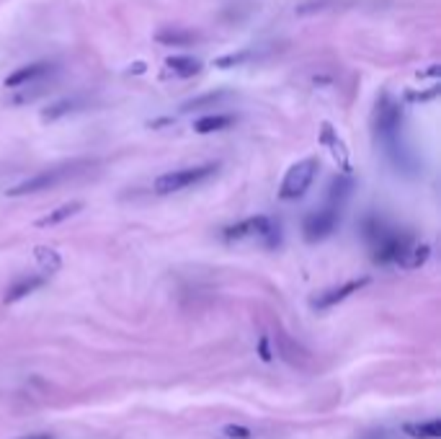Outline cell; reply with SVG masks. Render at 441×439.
Wrapping results in <instances>:
<instances>
[{
  "label": "cell",
  "instance_id": "17",
  "mask_svg": "<svg viewBox=\"0 0 441 439\" xmlns=\"http://www.w3.org/2000/svg\"><path fill=\"white\" fill-rule=\"evenodd\" d=\"M34 258H36V264L42 266L44 272H57L60 266H63V258H60V254L54 251V248H47V246H36L34 248Z\"/></svg>",
  "mask_w": 441,
  "mask_h": 439
},
{
  "label": "cell",
  "instance_id": "20",
  "mask_svg": "<svg viewBox=\"0 0 441 439\" xmlns=\"http://www.w3.org/2000/svg\"><path fill=\"white\" fill-rule=\"evenodd\" d=\"M251 52H235V55H227V57H219L217 60V67H235V65H243V63H248L251 60Z\"/></svg>",
  "mask_w": 441,
  "mask_h": 439
},
{
  "label": "cell",
  "instance_id": "24",
  "mask_svg": "<svg viewBox=\"0 0 441 439\" xmlns=\"http://www.w3.org/2000/svg\"><path fill=\"white\" fill-rule=\"evenodd\" d=\"M439 70H441L439 65H433L431 70H426V73H421V78H433V75H439Z\"/></svg>",
  "mask_w": 441,
  "mask_h": 439
},
{
  "label": "cell",
  "instance_id": "3",
  "mask_svg": "<svg viewBox=\"0 0 441 439\" xmlns=\"http://www.w3.org/2000/svg\"><path fill=\"white\" fill-rule=\"evenodd\" d=\"M317 168H320L317 158H305V160L292 165L287 171V176H284V181H281V189H279L281 199H299V197L313 186V181H315V176H317Z\"/></svg>",
  "mask_w": 441,
  "mask_h": 439
},
{
  "label": "cell",
  "instance_id": "8",
  "mask_svg": "<svg viewBox=\"0 0 441 439\" xmlns=\"http://www.w3.org/2000/svg\"><path fill=\"white\" fill-rule=\"evenodd\" d=\"M57 65L54 63H31V65H24V67H18L16 73H10L8 78H6V85L8 88H18V85H26V83H34L39 81V78H47V75L52 73Z\"/></svg>",
  "mask_w": 441,
  "mask_h": 439
},
{
  "label": "cell",
  "instance_id": "21",
  "mask_svg": "<svg viewBox=\"0 0 441 439\" xmlns=\"http://www.w3.org/2000/svg\"><path fill=\"white\" fill-rule=\"evenodd\" d=\"M222 434H225L227 439H251L253 431L248 429V426H240V424H227L225 429H222Z\"/></svg>",
  "mask_w": 441,
  "mask_h": 439
},
{
  "label": "cell",
  "instance_id": "4",
  "mask_svg": "<svg viewBox=\"0 0 441 439\" xmlns=\"http://www.w3.org/2000/svg\"><path fill=\"white\" fill-rule=\"evenodd\" d=\"M374 261L377 264H400V258L408 254V248L413 246V238L400 230H385L374 243Z\"/></svg>",
  "mask_w": 441,
  "mask_h": 439
},
{
  "label": "cell",
  "instance_id": "18",
  "mask_svg": "<svg viewBox=\"0 0 441 439\" xmlns=\"http://www.w3.org/2000/svg\"><path fill=\"white\" fill-rule=\"evenodd\" d=\"M431 256V248L426 246H410L408 248V254L400 258V266H406V269H418L421 264H426V258Z\"/></svg>",
  "mask_w": 441,
  "mask_h": 439
},
{
  "label": "cell",
  "instance_id": "22",
  "mask_svg": "<svg viewBox=\"0 0 441 439\" xmlns=\"http://www.w3.org/2000/svg\"><path fill=\"white\" fill-rule=\"evenodd\" d=\"M436 93H439V88H431V91H426V93H408V99L410 101H431Z\"/></svg>",
  "mask_w": 441,
  "mask_h": 439
},
{
  "label": "cell",
  "instance_id": "1",
  "mask_svg": "<svg viewBox=\"0 0 441 439\" xmlns=\"http://www.w3.org/2000/svg\"><path fill=\"white\" fill-rule=\"evenodd\" d=\"M85 165H90L88 160H72V163L54 165V168H47V171H39L36 176H28L21 183H16L13 189H8V197H26V194L44 192V189H54L63 181L78 176L81 171H85Z\"/></svg>",
  "mask_w": 441,
  "mask_h": 439
},
{
  "label": "cell",
  "instance_id": "15",
  "mask_svg": "<svg viewBox=\"0 0 441 439\" xmlns=\"http://www.w3.org/2000/svg\"><path fill=\"white\" fill-rule=\"evenodd\" d=\"M353 192V181L349 176H335L333 181H331V192H328V199H331V207H338L341 210V204Z\"/></svg>",
  "mask_w": 441,
  "mask_h": 439
},
{
  "label": "cell",
  "instance_id": "25",
  "mask_svg": "<svg viewBox=\"0 0 441 439\" xmlns=\"http://www.w3.org/2000/svg\"><path fill=\"white\" fill-rule=\"evenodd\" d=\"M142 70H144V65H142V63H137L135 67H129V73H142Z\"/></svg>",
  "mask_w": 441,
  "mask_h": 439
},
{
  "label": "cell",
  "instance_id": "6",
  "mask_svg": "<svg viewBox=\"0 0 441 439\" xmlns=\"http://www.w3.org/2000/svg\"><path fill=\"white\" fill-rule=\"evenodd\" d=\"M279 230V225L274 222L271 217L266 215H258V217H248L243 222H238V225H230L225 228V240H240V238H253V235H258V238H266L269 243H274V233Z\"/></svg>",
  "mask_w": 441,
  "mask_h": 439
},
{
  "label": "cell",
  "instance_id": "16",
  "mask_svg": "<svg viewBox=\"0 0 441 439\" xmlns=\"http://www.w3.org/2000/svg\"><path fill=\"white\" fill-rule=\"evenodd\" d=\"M165 65H168V70H173L178 78H191V75H199V70H201V63H199V60H194V57H183V55L168 57Z\"/></svg>",
  "mask_w": 441,
  "mask_h": 439
},
{
  "label": "cell",
  "instance_id": "23",
  "mask_svg": "<svg viewBox=\"0 0 441 439\" xmlns=\"http://www.w3.org/2000/svg\"><path fill=\"white\" fill-rule=\"evenodd\" d=\"M258 351H261V359H263V362H271V349H269V341L261 339V344H258Z\"/></svg>",
  "mask_w": 441,
  "mask_h": 439
},
{
  "label": "cell",
  "instance_id": "9",
  "mask_svg": "<svg viewBox=\"0 0 441 439\" xmlns=\"http://www.w3.org/2000/svg\"><path fill=\"white\" fill-rule=\"evenodd\" d=\"M42 284H44V276H24V279H18L16 284H10L8 290H6L3 302H6V305H13V302L24 300L26 295H31L34 290H39Z\"/></svg>",
  "mask_w": 441,
  "mask_h": 439
},
{
  "label": "cell",
  "instance_id": "14",
  "mask_svg": "<svg viewBox=\"0 0 441 439\" xmlns=\"http://www.w3.org/2000/svg\"><path fill=\"white\" fill-rule=\"evenodd\" d=\"M81 106H83V99H60V101H54V103H49V106L42 111V119L54 122V119H60V117L72 114V111H78Z\"/></svg>",
  "mask_w": 441,
  "mask_h": 439
},
{
  "label": "cell",
  "instance_id": "13",
  "mask_svg": "<svg viewBox=\"0 0 441 439\" xmlns=\"http://www.w3.org/2000/svg\"><path fill=\"white\" fill-rule=\"evenodd\" d=\"M410 439H439L441 437V421L431 419V421H418V424H406L403 426Z\"/></svg>",
  "mask_w": 441,
  "mask_h": 439
},
{
  "label": "cell",
  "instance_id": "5",
  "mask_svg": "<svg viewBox=\"0 0 441 439\" xmlns=\"http://www.w3.org/2000/svg\"><path fill=\"white\" fill-rule=\"evenodd\" d=\"M341 225V210L338 207H323L317 212H310L302 222V235L307 243H317L325 240L328 235H333L335 228Z\"/></svg>",
  "mask_w": 441,
  "mask_h": 439
},
{
  "label": "cell",
  "instance_id": "11",
  "mask_svg": "<svg viewBox=\"0 0 441 439\" xmlns=\"http://www.w3.org/2000/svg\"><path fill=\"white\" fill-rule=\"evenodd\" d=\"M155 42L165 47H189L194 42H199V34L194 31H183V28H160L155 34Z\"/></svg>",
  "mask_w": 441,
  "mask_h": 439
},
{
  "label": "cell",
  "instance_id": "10",
  "mask_svg": "<svg viewBox=\"0 0 441 439\" xmlns=\"http://www.w3.org/2000/svg\"><path fill=\"white\" fill-rule=\"evenodd\" d=\"M233 124H235L233 114H207V117L194 122V132H199V135H212V132H222V129L233 127Z\"/></svg>",
  "mask_w": 441,
  "mask_h": 439
},
{
  "label": "cell",
  "instance_id": "2",
  "mask_svg": "<svg viewBox=\"0 0 441 439\" xmlns=\"http://www.w3.org/2000/svg\"><path fill=\"white\" fill-rule=\"evenodd\" d=\"M217 163H204V165H194V168H178V171H168V174H163L155 179L153 189L155 194H176V192H183V189H191V186H197V183L207 181L212 176L217 174Z\"/></svg>",
  "mask_w": 441,
  "mask_h": 439
},
{
  "label": "cell",
  "instance_id": "19",
  "mask_svg": "<svg viewBox=\"0 0 441 439\" xmlns=\"http://www.w3.org/2000/svg\"><path fill=\"white\" fill-rule=\"evenodd\" d=\"M225 99V93L217 91V93H204V96H199V99H191L183 103V111H197V109H207V106H215L219 101Z\"/></svg>",
  "mask_w": 441,
  "mask_h": 439
},
{
  "label": "cell",
  "instance_id": "7",
  "mask_svg": "<svg viewBox=\"0 0 441 439\" xmlns=\"http://www.w3.org/2000/svg\"><path fill=\"white\" fill-rule=\"evenodd\" d=\"M367 284H369V276H361V279H351V282L341 284V287L325 290V292H320L315 300H313V308H315V310H328V308L343 302L346 297H351L353 292H359L361 287H367Z\"/></svg>",
  "mask_w": 441,
  "mask_h": 439
},
{
  "label": "cell",
  "instance_id": "12",
  "mask_svg": "<svg viewBox=\"0 0 441 439\" xmlns=\"http://www.w3.org/2000/svg\"><path fill=\"white\" fill-rule=\"evenodd\" d=\"M81 210H83V201H67V204H60L57 210H52L49 215L36 220V225H39V228H52V225H60L65 220H70L72 215H78Z\"/></svg>",
  "mask_w": 441,
  "mask_h": 439
}]
</instances>
